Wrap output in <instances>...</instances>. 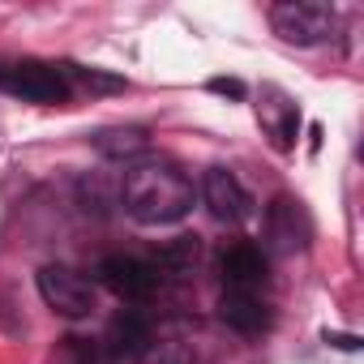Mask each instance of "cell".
<instances>
[{"mask_svg": "<svg viewBox=\"0 0 364 364\" xmlns=\"http://www.w3.org/2000/svg\"><path fill=\"white\" fill-rule=\"evenodd\" d=\"M120 206L137 223H176L193 210V180L171 163H133L120 180Z\"/></svg>", "mask_w": 364, "mask_h": 364, "instance_id": "obj_1", "label": "cell"}, {"mask_svg": "<svg viewBox=\"0 0 364 364\" xmlns=\"http://www.w3.org/2000/svg\"><path fill=\"white\" fill-rule=\"evenodd\" d=\"M270 26H274L287 43L313 48V43L330 39L334 14H330V5H317V0H283V5L270 9Z\"/></svg>", "mask_w": 364, "mask_h": 364, "instance_id": "obj_2", "label": "cell"}, {"mask_svg": "<svg viewBox=\"0 0 364 364\" xmlns=\"http://www.w3.org/2000/svg\"><path fill=\"white\" fill-rule=\"evenodd\" d=\"M0 90L31 99V103H60V99H69V77L56 65L22 60V65H0Z\"/></svg>", "mask_w": 364, "mask_h": 364, "instance_id": "obj_3", "label": "cell"}, {"mask_svg": "<svg viewBox=\"0 0 364 364\" xmlns=\"http://www.w3.org/2000/svg\"><path fill=\"white\" fill-rule=\"evenodd\" d=\"M95 274H99V283H103L116 300H129V304L150 300L154 287H159V270H154L150 262H141V257H124V253L103 257Z\"/></svg>", "mask_w": 364, "mask_h": 364, "instance_id": "obj_4", "label": "cell"}, {"mask_svg": "<svg viewBox=\"0 0 364 364\" xmlns=\"http://www.w3.org/2000/svg\"><path fill=\"white\" fill-rule=\"evenodd\" d=\"M39 296L65 317H86L95 309V283L69 266H43L39 270Z\"/></svg>", "mask_w": 364, "mask_h": 364, "instance_id": "obj_5", "label": "cell"}, {"mask_svg": "<svg viewBox=\"0 0 364 364\" xmlns=\"http://www.w3.org/2000/svg\"><path fill=\"white\" fill-rule=\"evenodd\" d=\"M309 236H313V228H309L304 206L291 198H274L266 210V249L270 253H296L309 245Z\"/></svg>", "mask_w": 364, "mask_h": 364, "instance_id": "obj_6", "label": "cell"}, {"mask_svg": "<svg viewBox=\"0 0 364 364\" xmlns=\"http://www.w3.org/2000/svg\"><path fill=\"white\" fill-rule=\"evenodd\" d=\"M202 198H206L210 215L223 219V223H240V219L253 215V198L245 193V185H240L228 167H210L202 176Z\"/></svg>", "mask_w": 364, "mask_h": 364, "instance_id": "obj_7", "label": "cell"}, {"mask_svg": "<svg viewBox=\"0 0 364 364\" xmlns=\"http://www.w3.org/2000/svg\"><path fill=\"white\" fill-rule=\"evenodd\" d=\"M266 270H270L266 253H262L257 245H249V240L228 245L223 257H219L223 283H228V287H240V291H257V283H266Z\"/></svg>", "mask_w": 364, "mask_h": 364, "instance_id": "obj_8", "label": "cell"}, {"mask_svg": "<svg viewBox=\"0 0 364 364\" xmlns=\"http://www.w3.org/2000/svg\"><path fill=\"white\" fill-rule=\"evenodd\" d=\"M257 116H262V129L270 133V141H274L279 150H291V141H296V124H300V112H296V103H291L279 86H266V90H262Z\"/></svg>", "mask_w": 364, "mask_h": 364, "instance_id": "obj_9", "label": "cell"}, {"mask_svg": "<svg viewBox=\"0 0 364 364\" xmlns=\"http://www.w3.org/2000/svg\"><path fill=\"white\" fill-rule=\"evenodd\" d=\"M219 317L240 330V334H262L270 326V304L257 296V291H240V287H228L223 300H219Z\"/></svg>", "mask_w": 364, "mask_h": 364, "instance_id": "obj_10", "label": "cell"}, {"mask_svg": "<svg viewBox=\"0 0 364 364\" xmlns=\"http://www.w3.org/2000/svg\"><path fill=\"white\" fill-rule=\"evenodd\" d=\"M107 360H124V355H137L146 343H150V330L137 313H120L112 326H107Z\"/></svg>", "mask_w": 364, "mask_h": 364, "instance_id": "obj_11", "label": "cell"}, {"mask_svg": "<svg viewBox=\"0 0 364 364\" xmlns=\"http://www.w3.org/2000/svg\"><path fill=\"white\" fill-rule=\"evenodd\" d=\"M198 257H202L198 236H176V240H167V245L159 249L154 270H167V274H189V270L198 266Z\"/></svg>", "mask_w": 364, "mask_h": 364, "instance_id": "obj_12", "label": "cell"}, {"mask_svg": "<svg viewBox=\"0 0 364 364\" xmlns=\"http://www.w3.org/2000/svg\"><path fill=\"white\" fill-rule=\"evenodd\" d=\"M133 364H193V347L185 338H150L133 355Z\"/></svg>", "mask_w": 364, "mask_h": 364, "instance_id": "obj_13", "label": "cell"}, {"mask_svg": "<svg viewBox=\"0 0 364 364\" xmlns=\"http://www.w3.org/2000/svg\"><path fill=\"white\" fill-rule=\"evenodd\" d=\"M95 146H99L107 159H124V154L146 150V133H141V129H112V133H99Z\"/></svg>", "mask_w": 364, "mask_h": 364, "instance_id": "obj_14", "label": "cell"}, {"mask_svg": "<svg viewBox=\"0 0 364 364\" xmlns=\"http://www.w3.org/2000/svg\"><path fill=\"white\" fill-rule=\"evenodd\" d=\"M95 364V347L86 343V338H65L60 347H56V364Z\"/></svg>", "mask_w": 364, "mask_h": 364, "instance_id": "obj_15", "label": "cell"}, {"mask_svg": "<svg viewBox=\"0 0 364 364\" xmlns=\"http://www.w3.org/2000/svg\"><path fill=\"white\" fill-rule=\"evenodd\" d=\"M65 73H77L86 86H95V90H120L124 82L120 77H103V73H95V69H65Z\"/></svg>", "mask_w": 364, "mask_h": 364, "instance_id": "obj_16", "label": "cell"}, {"mask_svg": "<svg viewBox=\"0 0 364 364\" xmlns=\"http://www.w3.org/2000/svg\"><path fill=\"white\" fill-rule=\"evenodd\" d=\"M210 90L228 95V99H245V82H236V77H210Z\"/></svg>", "mask_w": 364, "mask_h": 364, "instance_id": "obj_17", "label": "cell"}, {"mask_svg": "<svg viewBox=\"0 0 364 364\" xmlns=\"http://www.w3.org/2000/svg\"><path fill=\"white\" fill-rule=\"evenodd\" d=\"M326 343H334V347H343V351H355V347H360V338H351V334H326Z\"/></svg>", "mask_w": 364, "mask_h": 364, "instance_id": "obj_18", "label": "cell"}]
</instances>
